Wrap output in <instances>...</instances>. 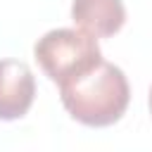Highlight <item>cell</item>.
I'll return each mask as SVG.
<instances>
[{"label":"cell","instance_id":"1","mask_svg":"<svg viewBox=\"0 0 152 152\" xmlns=\"http://www.w3.org/2000/svg\"><path fill=\"white\" fill-rule=\"evenodd\" d=\"M59 100L74 121L88 128H107L126 114L131 86L124 69L102 59L81 78L59 86Z\"/></svg>","mask_w":152,"mask_h":152},{"label":"cell","instance_id":"2","mask_svg":"<svg viewBox=\"0 0 152 152\" xmlns=\"http://www.w3.org/2000/svg\"><path fill=\"white\" fill-rule=\"evenodd\" d=\"M33 59L38 62L43 74L59 88L95 69L104 57L97 38L74 26L43 33L33 45Z\"/></svg>","mask_w":152,"mask_h":152},{"label":"cell","instance_id":"3","mask_svg":"<svg viewBox=\"0 0 152 152\" xmlns=\"http://www.w3.org/2000/svg\"><path fill=\"white\" fill-rule=\"evenodd\" d=\"M36 100V76L21 59H0V121H17L28 114Z\"/></svg>","mask_w":152,"mask_h":152},{"label":"cell","instance_id":"4","mask_svg":"<svg viewBox=\"0 0 152 152\" xmlns=\"http://www.w3.org/2000/svg\"><path fill=\"white\" fill-rule=\"evenodd\" d=\"M71 21L95 38L116 36L126 24L124 0H74Z\"/></svg>","mask_w":152,"mask_h":152},{"label":"cell","instance_id":"5","mask_svg":"<svg viewBox=\"0 0 152 152\" xmlns=\"http://www.w3.org/2000/svg\"><path fill=\"white\" fill-rule=\"evenodd\" d=\"M147 107H150V114H152V88H150V95H147Z\"/></svg>","mask_w":152,"mask_h":152}]
</instances>
